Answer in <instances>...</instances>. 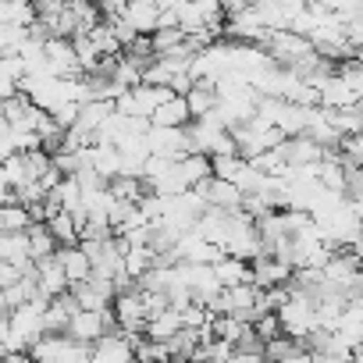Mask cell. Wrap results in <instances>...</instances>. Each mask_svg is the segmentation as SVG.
I'll list each match as a JSON object with an SVG mask.
<instances>
[{"label": "cell", "mask_w": 363, "mask_h": 363, "mask_svg": "<svg viewBox=\"0 0 363 363\" xmlns=\"http://www.w3.org/2000/svg\"><path fill=\"white\" fill-rule=\"evenodd\" d=\"M278 331L292 342H303L306 335L317 331V313H313V299H303V296H289L278 310Z\"/></svg>", "instance_id": "1"}, {"label": "cell", "mask_w": 363, "mask_h": 363, "mask_svg": "<svg viewBox=\"0 0 363 363\" xmlns=\"http://www.w3.org/2000/svg\"><path fill=\"white\" fill-rule=\"evenodd\" d=\"M68 296L75 299L79 310L100 313V310H111V303H114V285H111V281H100V278H86V281H79V285H68Z\"/></svg>", "instance_id": "2"}, {"label": "cell", "mask_w": 363, "mask_h": 363, "mask_svg": "<svg viewBox=\"0 0 363 363\" xmlns=\"http://www.w3.org/2000/svg\"><path fill=\"white\" fill-rule=\"evenodd\" d=\"M157 15H160L157 4H150V0H135V4H125L121 22H125L135 36H153V33H157Z\"/></svg>", "instance_id": "3"}, {"label": "cell", "mask_w": 363, "mask_h": 363, "mask_svg": "<svg viewBox=\"0 0 363 363\" xmlns=\"http://www.w3.org/2000/svg\"><path fill=\"white\" fill-rule=\"evenodd\" d=\"M33 267H36V292L43 299H57V296L68 292V278H65V271L57 267L54 257L43 260V264H33Z\"/></svg>", "instance_id": "4"}, {"label": "cell", "mask_w": 363, "mask_h": 363, "mask_svg": "<svg viewBox=\"0 0 363 363\" xmlns=\"http://www.w3.org/2000/svg\"><path fill=\"white\" fill-rule=\"evenodd\" d=\"M214 171H211V160L203 153H189V157H182L174 160V178L182 182V189H193L200 186V182H207Z\"/></svg>", "instance_id": "5"}, {"label": "cell", "mask_w": 363, "mask_h": 363, "mask_svg": "<svg viewBox=\"0 0 363 363\" xmlns=\"http://www.w3.org/2000/svg\"><path fill=\"white\" fill-rule=\"evenodd\" d=\"M193 118H189V107L182 96H171L167 104H160L153 114H150V128H186Z\"/></svg>", "instance_id": "6"}, {"label": "cell", "mask_w": 363, "mask_h": 363, "mask_svg": "<svg viewBox=\"0 0 363 363\" xmlns=\"http://www.w3.org/2000/svg\"><path fill=\"white\" fill-rule=\"evenodd\" d=\"M182 100H186V107H189V118L200 121V118H207L218 107V89H214V82L200 79V82H193V89L182 96Z\"/></svg>", "instance_id": "7"}, {"label": "cell", "mask_w": 363, "mask_h": 363, "mask_svg": "<svg viewBox=\"0 0 363 363\" xmlns=\"http://www.w3.org/2000/svg\"><path fill=\"white\" fill-rule=\"evenodd\" d=\"M54 260H57V267L65 271L68 285H79V281H86V278L93 274V267H89V260L79 253V246H61V250L54 253Z\"/></svg>", "instance_id": "8"}, {"label": "cell", "mask_w": 363, "mask_h": 363, "mask_svg": "<svg viewBox=\"0 0 363 363\" xmlns=\"http://www.w3.org/2000/svg\"><path fill=\"white\" fill-rule=\"evenodd\" d=\"M214 278L221 289H235V285H253L250 281V264L246 260H235V257H221L214 264Z\"/></svg>", "instance_id": "9"}, {"label": "cell", "mask_w": 363, "mask_h": 363, "mask_svg": "<svg viewBox=\"0 0 363 363\" xmlns=\"http://www.w3.org/2000/svg\"><path fill=\"white\" fill-rule=\"evenodd\" d=\"M26 242H29V264H43L57 253V242L50 239L47 225H29L26 228Z\"/></svg>", "instance_id": "10"}, {"label": "cell", "mask_w": 363, "mask_h": 363, "mask_svg": "<svg viewBox=\"0 0 363 363\" xmlns=\"http://www.w3.org/2000/svg\"><path fill=\"white\" fill-rule=\"evenodd\" d=\"M0 264H29V242L26 232H0Z\"/></svg>", "instance_id": "11"}, {"label": "cell", "mask_w": 363, "mask_h": 363, "mask_svg": "<svg viewBox=\"0 0 363 363\" xmlns=\"http://www.w3.org/2000/svg\"><path fill=\"white\" fill-rule=\"evenodd\" d=\"M178 331H182L178 310H164V313H157V317H150V320H146L143 338H150V342H167V338H171V335H178Z\"/></svg>", "instance_id": "12"}, {"label": "cell", "mask_w": 363, "mask_h": 363, "mask_svg": "<svg viewBox=\"0 0 363 363\" xmlns=\"http://www.w3.org/2000/svg\"><path fill=\"white\" fill-rule=\"evenodd\" d=\"M153 267V250L150 246H128L125 250V257H121V271H125V278H143L146 271Z\"/></svg>", "instance_id": "13"}, {"label": "cell", "mask_w": 363, "mask_h": 363, "mask_svg": "<svg viewBox=\"0 0 363 363\" xmlns=\"http://www.w3.org/2000/svg\"><path fill=\"white\" fill-rule=\"evenodd\" d=\"M107 196L118 200V203L135 207L139 196H143V182H139V178H111V182H107Z\"/></svg>", "instance_id": "14"}, {"label": "cell", "mask_w": 363, "mask_h": 363, "mask_svg": "<svg viewBox=\"0 0 363 363\" xmlns=\"http://www.w3.org/2000/svg\"><path fill=\"white\" fill-rule=\"evenodd\" d=\"M211 331H214V342H228L235 349V342L250 331V324H242L239 317H211Z\"/></svg>", "instance_id": "15"}, {"label": "cell", "mask_w": 363, "mask_h": 363, "mask_svg": "<svg viewBox=\"0 0 363 363\" xmlns=\"http://www.w3.org/2000/svg\"><path fill=\"white\" fill-rule=\"evenodd\" d=\"M47 232H50V239L57 242V250L79 242V228H75V221H72L68 214H54V218L47 221Z\"/></svg>", "instance_id": "16"}, {"label": "cell", "mask_w": 363, "mask_h": 363, "mask_svg": "<svg viewBox=\"0 0 363 363\" xmlns=\"http://www.w3.org/2000/svg\"><path fill=\"white\" fill-rule=\"evenodd\" d=\"M182 43H186V33H182V29H157V33L150 36L153 57H164V54H171V50L182 47Z\"/></svg>", "instance_id": "17"}, {"label": "cell", "mask_w": 363, "mask_h": 363, "mask_svg": "<svg viewBox=\"0 0 363 363\" xmlns=\"http://www.w3.org/2000/svg\"><path fill=\"white\" fill-rule=\"evenodd\" d=\"M33 221H29V214H26V207H18V203H4L0 207V228L4 232H26Z\"/></svg>", "instance_id": "18"}, {"label": "cell", "mask_w": 363, "mask_h": 363, "mask_svg": "<svg viewBox=\"0 0 363 363\" xmlns=\"http://www.w3.org/2000/svg\"><path fill=\"white\" fill-rule=\"evenodd\" d=\"M171 79H174V72H171L160 57H153V61L143 68V86H164V89H167Z\"/></svg>", "instance_id": "19"}, {"label": "cell", "mask_w": 363, "mask_h": 363, "mask_svg": "<svg viewBox=\"0 0 363 363\" xmlns=\"http://www.w3.org/2000/svg\"><path fill=\"white\" fill-rule=\"evenodd\" d=\"M250 328H253V335H257V342H260V345H267L274 335H281V331H278V317H274V313H264V317H257Z\"/></svg>", "instance_id": "20"}, {"label": "cell", "mask_w": 363, "mask_h": 363, "mask_svg": "<svg viewBox=\"0 0 363 363\" xmlns=\"http://www.w3.org/2000/svg\"><path fill=\"white\" fill-rule=\"evenodd\" d=\"M225 363H264V352H232Z\"/></svg>", "instance_id": "21"}, {"label": "cell", "mask_w": 363, "mask_h": 363, "mask_svg": "<svg viewBox=\"0 0 363 363\" xmlns=\"http://www.w3.org/2000/svg\"><path fill=\"white\" fill-rule=\"evenodd\" d=\"M11 153L15 150H11V139H8V125H0V164H4Z\"/></svg>", "instance_id": "22"}]
</instances>
